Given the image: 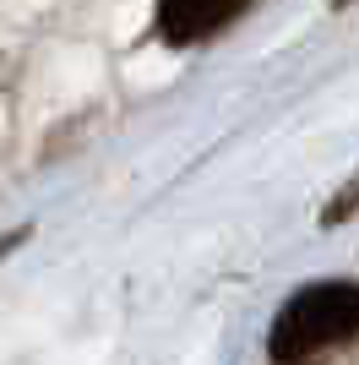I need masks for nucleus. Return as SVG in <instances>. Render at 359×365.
Instances as JSON below:
<instances>
[{
    "label": "nucleus",
    "mask_w": 359,
    "mask_h": 365,
    "mask_svg": "<svg viewBox=\"0 0 359 365\" xmlns=\"http://www.w3.org/2000/svg\"><path fill=\"white\" fill-rule=\"evenodd\" d=\"M359 333V284H316L288 300L272 327V360H305V354L343 344Z\"/></svg>",
    "instance_id": "1"
},
{
    "label": "nucleus",
    "mask_w": 359,
    "mask_h": 365,
    "mask_svg": "<svg viewBox=\"0 0 359 365\" xmlns=\"http://www.w3.org/2000/svg\"><path fill=\"white\" fill-rule=\"evenodd\" d=\"M245 0H158V28L169 44H196L239 11Z\"/></svg>",
    "instance_id": "2"
}]
</instances>
